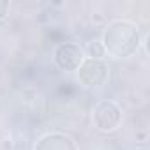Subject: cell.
<instances>
[{"label": "cell", "mask_w": 150, "mask_h": 150, "mask_svg": "<svg viewBox=\"0 0 150 150\" xmlns=\"http://www.w3.org/2000/svg\"><path fill=\"white\" fill-rule=\"evenodd\" d=\"M110 78V67L103 60H83L78 69V81L87 88L104 87Z\"/></svg>", "instance_id": "obj_1"}, {"label": "cell", "mask_w": 150, "mask_h": 150, "mask_svg": "<svg viewBox=\"0 0 150 150\" xmlns=\"http://www.w3.org/2000/svg\"><path fill=\"white\" fill-rule=\"evenodd\" d=\"M53 60H55L58 69H62L65 72H74V71H78L80 65L83 64L85 55H83V50L78 44H74V42H60L55 48V51H53Z\"/></svg>", "instance_id": "obj_2"}, {"label": "cell", "mask_w": 150, "mask_h": 150, "mask_svg": "<svg viewBox=\"0 0 150 150\" xmlns=\"http://www.w3.org/2000/svg\"><path fill=\"white\" fill-rule=\"evenodd\" d=\"M96 127L103 132H113L122 122V110L115 101H103L94 110Z\"/></svg>", "instance_id": "obj_3"}, {"label": "cell", "mask_w": 150, "mask_h": 150, "mask_svg": "<svg viewBox=\"0 0 150 150\" xmlns=\"http://www.w3.org/2000/svg\"><path fill=\"white\" fill-rule=\"evenodd\" d=\"M81 50H83V55H85L88 60H103L104 55H106L104 44H103V41H99V39L88 41V42L85 44V48H81Z\"/></svg>", "instance_id": "obj_4"}, {"label": "cell", "mask_w": 150, "mask_h": 150, "mask_svg": "<svg viewBox=\"0 0 150 150\" xmlns=\"http://www.w3.org/2000/svg\"><path fill=\"white\" fill-rule=\"evenodd\" d=\"M0 146H2V150H13V148H14L13 138H4L2 141H0Z\"/></svg>", "instance_id": "obj_5"}, {"label": "cell", "mask_w": 150, "mask_h": 150, "mask_svg": "<svg viewBox=\"0 0 150 150\" xmlns=\"http://www.w3.org/2000/svg\"><path fill=\"white\" fill-rule=\"evenodd\" d=\"M7 11H9V4H7V2H0V21L6 18Z\"/></svg>", "instance_id": "obj_6"}, {"label": "cell", "mask_w": 150, "mask_h": 150, "mask_svg": "<svg viewBox=\"0 0 150 150\" xmlns=\"http://www.w3.org/2000/svg\"><path fill=\"white\" fill-rule=\"evenodd\" d=\"M146 138H148V132H146V131H138V132H136V139L146 141Z\"/></svg>", "instance_id": "obj_7"}, {"label": "cell", "mask_w": 150, "mask_h": 150, "mask_svg": "<svg viewBox=\"0 0 150 150\" xmlns=\"http://www.w3.org/2000/svg\"><path fill=\"white\" fill-rule=\"evenodd\" d=\"M131 150H146L145 146H136V148H131Z\"/></svg>", "instance_id": "obj_8"}]
</instances>
